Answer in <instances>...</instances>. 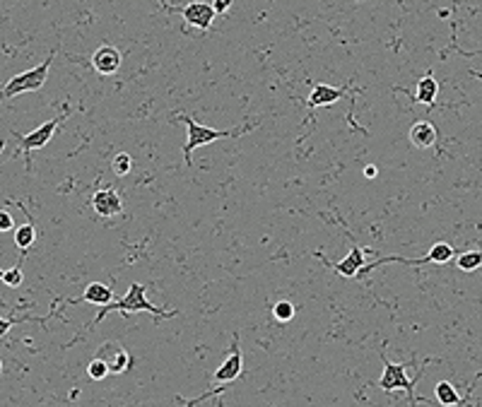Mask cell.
<instances>
[{
  "label": "cell",
  "mask_w": 482,
  "mask_h": 407,
  "mask_svg": "<svg viewBox=\"0 0 482 407\" xmlns=\"http://www.w3.org/2000/svg\"><path fill=\"white\" fill-rule=\"evenodd\" d=\"M174 123H186L188 128V138H186V147H183V159H186V167H191V154L196 147H205L215 140H224V138H239L244 133H251L256 128V123L251 126H244V128H232V131H215V128H208V126H201V123L193 121V116H176L172 118Z\"/></svg>",
  "instance_id": "obj_1"
},
{
  "label": "cell",
  "mask_w": 482,
  "mask_h": 407,
  "mask_svg": "<svg viewBox=\"0 0 482 407\" xmlns=\"http://www.w3.org/2000/svg\"><path fill=\"white\" fill-rule=\"evenodd\" d=\"M145 292H147V290L140 285V282H133L131 290L126 292V297H121L119 301H111V304H106V306H101V311L97 313V318L90 323V328H94L97 323L104 321L106 313H111V311H121V313L147 311V313H152L155 318H174V316H176V311H164V308H157L155 304L147 301Z\"/></svg>",
  "instance_id": "obj_2"
},
{
  "label": "cell",
  "mask_w": 482,
  "mask_h": 407,
  "mask_svg": "<svg viewBox=\"0 0 482 407\" xmlns=\"http://www.w3.org/2000/svg\"><path fill=\"white\" fill-rule=\"evenodd\" d=\"M51 63H53V53H49V58H44V63L37 65L32 70H24V73L10 77V82L0 92V99H13V97L22 94V92H37L44 87L46 77H49Z\"/></svg>",
  "instance_id": "obj_3"
},
{
  "label": "cell",
  "mask_w": 482,
  "mask_h": 407,
  "mask_svg": "<svg viewBox=\"0 0 482 407\" xmlns=\"http://www.w3.org/2000/svg\"><path fill=\"white\" fill-rule=\"evenodd\" d=\"M456 258V251L451 244H444V241H439V244H434L432 249H429L427 256H422V258H403V256H388V258H381V260H374L369 263V265H364L357 275H364V272H372L376 270V267L386 265V263H405V265H424V263H437V265H446V263H451Z\"/></svg>",
  "instance_id": "obj_4"
},
{
  "label": "cell",
  "mask_w": 482,
  "mask_h": 407,
  "mask_svg": "<svg viewBox=\"0 0 482 407\" xmlns=\"http://www.w3.org/2000/svg\"><path fill=\"white\" fill-rule=\"evenodd\" d=\"M381 359H383V374L381 379H379V388L383 390V393H393V390H405L408 393V400L410 403H415V381L408 379L405 376V369H408V364H393L386 359V354H383L381 349Z\"/></svg>",
  "instance_id": "obj_5"
},
{
  "label": "cell",
  "mask_w": 482,
  "mask_h": 407,
  "mask_svg": "<svg viewBox=\"0 0 482 407\" xmlns=\"http://www.w3.org/2000/svg\"><path fill=\"white\" fill-rule=\"evenodd\" d=\"M164 10H167V13H181L183 22L191 24V27H196V29H203V32H208V29L213 27L215 15H217L213 5L198 3V0H193V3H188V5H181V8H176V5H164Z\"/></svg>",
  "instance_id": "obj_6"
},
{
  "label": "cell",
  "mask_w": 482,
  "mask_h": 407,
  "mask_svg": "<svg viewBox=\"0 0 482 407\" xmlns=\"http://www.w3.org/2000/svg\"><path fill=\"white\" fill-rule=\"evenodd\" d=\"M241 371H244V354H241V347H239V335L234 333L227 359H224L222 367L213 374V381L215 383H234L241 376Z\"/></svg>",
  "instance_id": "obj_7"
},
{
  "label": "cell",
  "mask_w": 482,
  "mask_h": 407,
  "mask_svg": "<svg viewBox=\"0 0 482 407\" xmlns=\"http://www.w3.org/2000/svg\"><path fill=\"white\" fill-rule=\"evenodd\" d=\"M65 118H68V113H60V116L51 118L49 123H44V126L37 128L34 133H29V135H19V149H22V152H32V149L49 145V140L53 138V133L58 131V126Z\"/></svg>",
  "instance_id": "obj_8"
},
{
  "label": "cell",
  "mask_w": 482,
  "mask_h": 407,
  "mask_svg": "<svg viewBox=\"0 0 482 407\" xmlns=\"http://www.w3.org/2000/svg\"><path fill=\"white\" fill-rule=\"evenodd\" d=\"M121 63H123L121 51L116 49V46H111V44L99 46V49L92 53V68H94L99 75H114V73H119Z\"/></svg>",
  "instance_id": "obj_9"
},
{
  "label": "cell",
  "mask_w": 482,
  "mask_h": 407,
  "mask_svg": "<svg viewBox=\"0 0 482 407\" xmlns=\"http://www.w3.org/2000/svg\"><path fill=\"white\" fill-rule=\"evenodd\" d=\"M92 208L99 217H116L123 213V198L119 190L114 188H101L92 195Z\"/></svg>",
  "instance_id": "obj_10"
},
{
  "label": "cell",
  "mask_w": 482,
  "mask_h": 407,
  "mask_svg": "<svg viewBox=\"0 0 482 407\" xmlns=\"http://www.w3.org/2000/svg\"><path fill=\"white\" fill-rule=\"evenodd\" d=\"M367 254H369L367 249H360V246H355V249L347 254V258H342L340 263H335V265H333V263L328 260L326 256L321 254V251H316L314 256H316V258H321L328 267H333L338 275H342V277H357V272H360L362 267H364V256H367Z\"/></svg>",
  "instance_id": "obj_11"
},
{
  "label": "cell",
  "mask_w": 482,
  "mask_h": 407,
  "mask_svg": "<svg viewBox=\"0 0 482 407\" xmlns=\"http://www.w3.org/2000/svg\"><path fill=\"white\" fill-rule=\"evenodd\" d=\"M97 357H101L106 364H109L111 374H123V371H128V367H131V354H128L123 347H119V344H114V342L101 344V349L97 352Z\"/></svg>",
  "instance_id": "obj_12"
},
{
  "label": "cell",
  "mask_w": 482,
  "mask_h": 407,
  "mask_svg": "<svg viewBox=\"0 0 482 407\" xmlns=\"http://www.w3.org/2000/svg\"><path fill=\"white\" fill-rule=\"evenodd\" d=\"M340 97H345V87H328V85H316L314 90H311L309 99H306V104L311 106V109H321V106H331L335 104Z\"/></svg>",
  "instance_id": "obj_13"
},
{
  "label": "cell",
  "mask_w": 482,
  "mask_h": 407,
  "mask_svg": "<svg viewBox=\"0 0 482 407\" xmlns=\"http://www.w3.org/2000/svg\"><path fill=\"white\" fill-rule=\"evenodd\" d=\"M408 135H410V142H413L415 147L427 149L437 142V128H434L429 121H417V123H413Z\"/></svg>",
  "instance_id": "obj_14"
},
{
  "label": "cell",
  "mask_w": 482,
  "mask_h": 407,
  "mask_svg": "<svg viewBox=\"0 0 482 407\" xmlns=\"http://www.w3.org/2000/svg\"><path fill=\"white\" fill-rule=\"evenodd\" d=\"M80 301L94 304V306H106V304L114 301V292L106 285H101V282H92V285H87L85 294L80 299H70V304H80Z\"/></svg>",
  "instance_id": "obj_15"
},
{
  "label": "cell",
  "mask_w": 482,
  "mask_h": 407,
  "mask_svg": "<svg viewBox=\"0 0 482 407\" xmlns=\"http://www.w3.org/2000/svg\"><path fill=\"white\" fill-rule=\"evenodd\" d=\"M437 94H439V82L434 80L432 75H424L422 80L417 82V87H415V99L422 101L429 109H432L434 101H437Z\"/></svg>",
  "instance_id": "obj_16"
},
{
  "label": "cell",
  "mask_w": 482,
  "mask_h": 407,
  "mask_svg": "<svg viewBox=\"0 0 482 407\" xmlns=\"http://www.w3.org/2000/svg\"><path fill=\"white\" fill-rule=\"evenodd\" d=\"M456 265L463 272H473L482 267V251H465V254L456 256Z\"/></svg>",
  "instance_id": "obj_17"
},
{
  "label": "cell",
  "mask_w": 482,
  "mask_h": 407,
  "mask_svg": "<svg viewBox=\"0 0 482 407\" xmlns=\"http://www.w3.org/2000/svg\"><path fill=\"white\" fill-rule=\"evenodd\" d=\"M434 393H437V400L442 405H460V395L456 393L454 383H449V381H439Z\"/></svg>",
  "instance_id": "obj_18"
},
{
  "label": "cell",
  "mask_w": 482,
  "mask_h": 407,
  "mask_svg": "<svg viewBox=\"0 0 482 407\" xmlns=\"http://www.w3.org/2000/svg\"><path fill=\"white\" fill-rule=\"evenodd\" d=\"M34 239H37V231H34L32 224H22L17 231H15V244H17V249H22V251L32 249Z\"/></svg>",
  "instance_id": "obj_19"
},
{
  "label": "cell",
  "mask_w": 482,
  "mask_h": 407,
  "mask_svg": "<svg viewBox=\"0 0 482 407\" xmlns=\"http://www.w3.org/2000/svg\"><path fill=\"white\" fill-rule=\"evenodd\" d=\"M109 374H111L109 364H106L101 357H94L90 364H87V376H90L92 381H104Z\"/></svg>",
  "instance_id": "obj_20"
},
{
  "label": "cell",
  "mask_w": 482,
  "mask_h": 407,
  "mask_svg": "<svg viewBox=\"0 0 482 407\" xmlns=\"http://www.w3.org/2000/svg\"><path fill=\"white\" fill-rule=\"evenodd\" d=\"M294 313H297V308H294V304H292V301H278V304H273V316H275V321L290 323L292 318H294Z\"/></svg>",
  "instance_id": "obj_21"
},
{
  "label": "cell",
  "mask_w": 482,
  "mask_h": 407,
  "mask_svg": "<svg viewBox=\"0 0 482 407\" xmlns=\"http://www.w3.org/2000/svg\"><path fill=\"white\" fill-rule=\"evenodd\" d=\"M111 169H114V174L116 176H128L131 174V169H133V159H131V154H126V152H119L114 157V162H111Z\"/></svg>",
  "instance_id": "obj_22"
},
{
  "label": "cell",
  "mask_w": 482,
  "mask_h": 407,
  "mask_svg": "<svg viewBox=\"0 0 482 407\" xmlns=\"http://www.w3.org/2000/svg\"><path fill=\"white\" fill-rule=\"evenodd\" d=\"M3 280H5V285L17 287L19 282H22V270H19V265L13 267V270H8V272H3Z\"/></svg>",
  "instance_id": "obj_23"
},
{
  "label": "cell",
  "mask_w": 482,
  "mask_h": 407,
  "mask_svg": "<svg viewBox=\"0 0 482 407\" xmlns=\"http://www.w3.org/2000/svg\"><path fill=\"white\" fill-rule=\"evenodd\" d=\"M15 229V219L13 215L8 213V210H0V234H5V231Z\"/></svg>",
  "instance_id": "obj_24"
},
{
  "label": "cell",
  "mask_w": 482,
  "mask_h": 407,
  "mask_svg": "<svg viewBox=\"0 0 482 407\" xmlns=\"http://www.w3.org/2000/svg\"><path fill=\"white\" fill-rule=\"evenodd\" d=\"M232 3H234V0H215L213 8H215V13L227 15V13H229V8H232Z\"/></svg>",
  "instance_id": "obj_25"
},
{
  "label": "cell",
  "mask_w": 482,
  "mask_h": 407,
  "mask_svg": "<svg viewBox=\"0 0 482 407\" xmlns=\"http://www.w3.org/2000/svg\"><path fill=\"white\" fill-rule=\"evenodd\" d=\"M15 323H19V321H13V318H10V321H8V318H0V338H3V335L8 333L10 328L15 326Z\"/></svg>",
  "instance_id": "obj_26"
},
{
  "label": "cell",
  "mask_w": 482,
  "mask_h": 407,
  "mask_svg": "<svg viewBox=\"0 0 482 407\" xmlns=\"http://www.w3.org/2000/svg\"><path fill=\"white\" fill-rule=\"evenodd\" d=\"M376 174H379V169L374 167V164H369V167H364V176H367V178H376Z\"/></svg>",
  "instance_id": "obj_27"
},
{
  "label": "cell",
  "mask_w": 482,
  "mask_h": 407,
  "mask_svg": "<svg viewBox=\"0 0 482 407\" xmlns=\"http://www.w3.org/2000/svg\"><path fill=\"white\" fill-rule=\"evenodd\" d=\"M3 147H5V142H0V152H3Z\"/></svg>",
  "instance_id": "obj_28"
},
{
  "label": "cell",
  "mask_w": 482,
  "mask_h": 407,
  "mask_svg": "<svg viewBox=\"0 0 482 407\" xmlns=\"http://www.w3.org/2000/svg\"><path fill=\"white\" fill-rule=\"evenodd\" d=\"M0 371H3V362H0Z\"/></svg>",
  "instance_id": "obj_29"
}]
</instances>
